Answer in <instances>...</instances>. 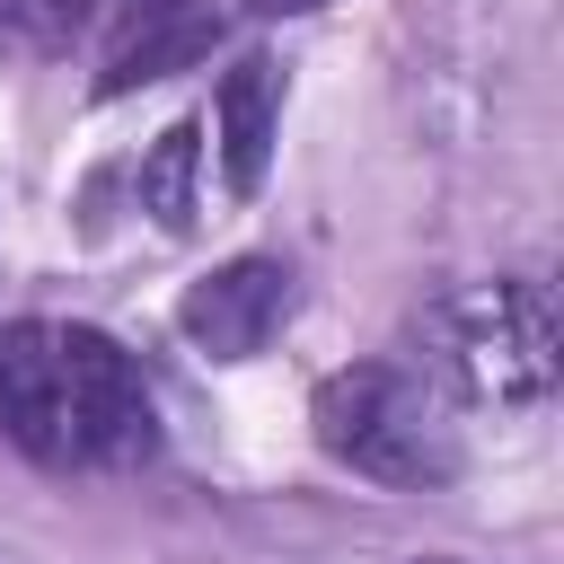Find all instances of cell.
<instances>
[{
    "label": "cell",
    "mask_w": 564,
    "mask_h": 564,
    "mask_svg": "<svg viewBox=\"0 0 564 564\" xmlns=\"http://www.w3.org/2000/svg\"><path fill=\"white\" fill-rule=\"evenodd\" d=\"M256 18H308V9H326V0H247Z\"/></svg>",
    "instance_id": "cell-8"
},
{
    "label": "cell",
    "mask_w": 564,
    "mask_h": 564,
    "mask_svg": "<svg viewBox=\"0 0 564 564\" xmlns=\"http://www.w3.org/2000/svg\"><path fill=\"white\" fill-rule=\"evenodd\" d=\"M414 564H458V555H414Z\"/></svg>",
    "instance_id": "cell-9"
},
{
    "label": "cell",
    "mask_w": 564,
    "mask_h": 564,
    "mask_svg": "<svg viewBox=\"0 0 564 564\" xmlns=\"http://www.w3.org/2000/svg\"><path fill=\"white\" fill-rule=\"evenodd\" d=\"M423 344H432V370L476 397V405H538L555 388V308L538 282H476V291H449L423 308Z\"/></svg>",
    "instance_id": "cell-2"
},
{
    "label": "cell",
    "mask_w": 564,
    "mask_h": 564,
    "mask_svg": "<svg viewBox=\"0 0 564 564\" xmlns=\"http://www.w3.org/2000/svg\"><path fill=\"white\" fill-rule=\"evenodd\" d=\"M62 352V441L70 467H141L159 449V405L141 361L106 335V326H53Z\"/></svg>",
    "instance_id": "cell-3"
},
{
    "label": "cell",
    "mask_w": 564,
    "mask_h": 564,
    "mask_svg": "<svg viewBox=\"0 0 564 564\" xmlns=\"http://www.w3.org/2000/svg\"><path fill=\"white\" fill-rule=\"evenodd\" d=\"M212 123H220V176L247 203L273 167V123H282V62L273 53H238L212 88Z\"/></svg>",
    "instance_id": "cell-6"
},
{
    "label": "cell",
    "mask_w": 564,
    "mask_h": 564,
    "mask_svg": "<svg viewBox=\"0 0 564 564\" xmlns=\"http://www.w3.org/2000/svg\"><path fill=\"white\" fill-rule=\"evenodd\" d=\"M308 423H317V449L370 485H397V494H432L458 476V432L441 414V397L397 370V361H352L335 379H317L308 397Z\"/></svg>",
    "instance_id": "cell-1"
},
{
    "label": "cell",
    "mask_w": 564,
    "mask_h": 564,
    "mask_svg": "<svg viewBox=\"0 0 564 564\" xmlns=\"http://www.w3.org/2000/svg\"><path fill=\"white\" fill-rule=\"evenodd\" d=\"M194 176H203V123H167L150 150H141V212L167 229V238H185L194 229Z\"/></svg>",
    "instance_id": "cell-7"
},
{
    "label": "cell",
    "mask_w": 564,
    "mask_h": 564,
    "mask_svg": "<svg viewBox=\"0 0 564 564\" xmlns=\"http://www.w3.org/2000/svg\"><path fill=\"white\" fill-rule=\"evenodd\" d=\"M88 44H97V79L88 88L97 97H132L150 79L194 70L220 44V9L212 0H97Z\"/></svg>",
    "instance_id": "cell-4"
},
{
    "label": "cell",
    "mask_w": 564,
    "mask_h": 564,
    "mask_svg": "<svg viewBox=\"0 0 564 564\" xmlns=\"http://www.w3.org/2000/svg\"><path fill=\"white\" fill-rule=\"evenodd\" d=\"M291 300H300V291H291V264H282V256H229V264H212V273L185 291L176 326H185V344L212 352V361H256V352L282 335Z\"/></svg>",
    "instance_id": "cell-5"
}]
</instances>
